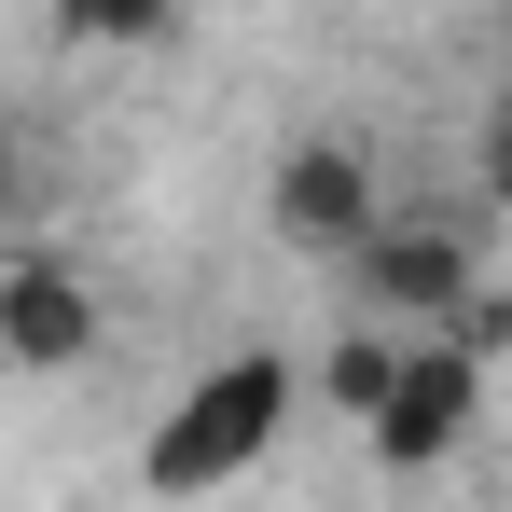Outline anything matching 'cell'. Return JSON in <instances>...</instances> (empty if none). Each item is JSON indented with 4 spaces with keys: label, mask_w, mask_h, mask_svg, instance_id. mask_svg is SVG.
I'll return each mask as SVG.
<instances>
[{
    "label": "cell",
    "mask_w": 512,
    "mask_h": 512,
    "mask_svg": "<svg viewBox=\"0 0 512 512\" xmlns=\"http://www.w3.org/2000/svg\"><path fill=\"white\" fill-rule=\"evenodd\" d=\"M180 28V0H56V42H153Z\"/></svg>",
    "instance_id": "8"
},
{
    "label": "cell",
    "mask_w": 512,
    "mask_h": 512,
    "mask_svg": "<svg viewBox=\"0 0 512 512\" xmlns=\"http://www.w3.org/2000/svg\"><path fill=\"white\" fill-rule=\"evenodd\" d=\"M56 194H70L56 125H42V111H0V236H42V222H56Z\"/></svg>",
    "instance_id": "6"
},
{
    "label": "cell",
    "mask_w": 512,
    "mask_h": 512,
    "mask_svg": "<svg viewBox=\"0 0 512 512\" xmlns=\"http://www.w3.org/2000/svg\"><path fill=\"white\" fill-rule=\"evenodd\" d=\"M346 291H360V319H388V333H443V319L485 291V236H471L457 208L388 194V208L360 222V250H346Z\"/></svg>",
    "instance_id": "2"
},
{
    "label": "cell",
    "mask_w": 512,
    "mask_h": 512,
    "mask_svg": "<svg viewBox=\"0 0 512 512\" xmlns=\"http://www.w3.org/2000/svg\"><path fill=\"white\" fill-rule=\"evenodd\" d=\"M388 360H402V333H388V319H346V333L319 346V360H305V388H319V402H333V416L360 429L374 402H388Z\"/></svg>",
    "instance_id": "7"
},
{
    "label": "cell",
    "mask_w": 512,
    "mask_h": 512,
    "mask_svg": "<svg viewBox=\"0 0 512 512\" xmlns=\"http://www.w3.org/2000/svg\"><path fill=\"white\" fill-rule=\"evenodd\" d=\"M291 402H305V360H291V346H236V360H208L167 416L139 429V485H153V499H208V485L263 471L277 429H291Z\"/></svg>",
    "instance_id": "1"
},
{
    "label": "cell",
    "mask_w": 512,
    "mask_h": 512,
    "mask_svg": "<svg viewBox=\"0 0 512 512\" xmlns=\"http://www.w3.org/2000/svg\"><path fill=\"white\" fill-rule=\"evenodd\" d=\"M485 346L471 333H402V360H388V402L360 416V457L374 471H443L471 429H485Z\"/></svg>",
    "instance_id": "3"
},
{
    "label": "cell",
    "mask_w": 512,
    "mask_h": 512,
    "mask_svg": "<svg viewBox=\"0 0 512 512\" xmlns=\"http://www.w3.org/2000/svg\"><path fill=\"white\" fill-rule=\"evenodd\" d=\"M374 208H388V167H374L360 139H291V153L263 167V222H277V250H319V263H346Z\"/></svg>",
    "instance_id": "5"
},
{
    "label": "cell",
    "mask_w": 512,
    "mask_h": 512,
    "mask_svg": "<svg viewBox=\"0 0 512 512\" xmlns=\"http://www.w3.org/2000/svg\"><path fill=\"white\" fill-rule=\"evenodd\" d=\"M111 346V291L56 236H0V374H84Z\"/></svg>",
    "instance_id": "4"
}]
</instances>
